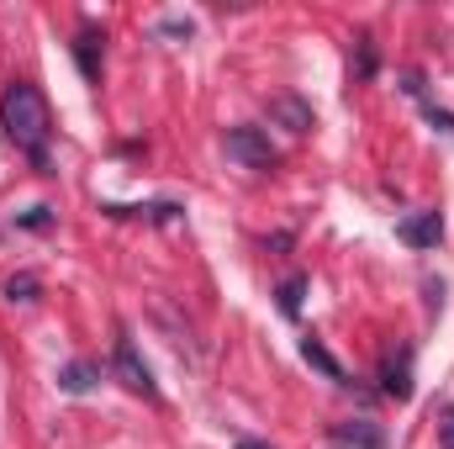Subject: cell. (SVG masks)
<instances>
[{"instance_id": "cell-1", "label": "cell", "mask_w": 454, "mask_h": 449, "mask_svg": "<svg viewBox=\"0 0 454 449\" xmlns=\"http://www.w3.org/2000/svg\"><path fill=\"white\" fill-rule=\"evenodd\" d=\"M0 127H5V138L32 159L37 175H53V159H48L53 112H48V96H43L32 80H11V85H5V96H0Z\"/></svg>"}, {"instance_id": "cell-3", "label": "cell", "mask_w": 454, "mask_h": 449, "mask_svg": "<svg viewBox=\"0 0 454 449\" xmlns=\"http://www.w3.org/2000/svg\"><path fill=\"white\" fill-rule=\"evenodd\" d=\"M112 375L132 391V397H143V402H159V381H153V370L143 365V354H137V343L127 334H116V349H112Z\"/></svg>"}, {"instance_id": "cell-2", "label": "cell", "mask_w": 454, "mask_h": 449, "mask_svg": "<svg viewBox=\"0 0 454 449\" xmlns=\"http://www.w3.org/2000/svg\"><path fill=\"white\" fill-rule=\"evenodd\" d=\"M223 148H227V159H232V164H243V169H254V175L280 169V148L270 143V132H264V127H227Z\"/></svg>"}, {"instance_id": "cell-8", "label": "cell", "mask_w": 454, "mask_h": 449, "mask_svg": "<svg viewBox=\"0 0 454 449\" xmlns=\"http://www.w3.org/2000/svg\"><path fill=\"white\" fill-rule=\"evenodd\" d=\"M333 445H343V449H386V434L375 429V423H339L333 429Z\"/></svg>"}, {"instance_id": "cell-7", "label": "cell", "mask_w": 454, "mask_h": 449, "mask_svg": "<svg viewBox=\"0 0 454 449\" xmlns=\"http://www.w3.org/2000/svg\"><path fill=\"white\" fill-rule=\"evenodd\" d=\"M96 381H101V365H96V359H74V365H64V370H59V386H64L69 397L96 391Z\"/></svg>"}, {"instance_id": "cell-11", "label": "cell", "mask_w": 454, "mask_h": 449, "mask_svg": "<svg viewBox=\"0 0 454 449\" xmlns=\"http://www.w3.org/2000/svg\"><path fill=\"white\" fill-rule=\"evenodd\" d=\"M301 359H307L312 370H323L328 381H343V365L328 354V343H323V338H301Z\"/></svg>"}, {"instance_id": "cell-10", "label": "cell", "mask_w": 454, "mask_h": 449, "mask_svg": "<svg viewBox=\"0 0 454 449\" xmlns=\"http://www.w3.org/2000/svg\"><path fill=\"white\" fill-rule=\"evenodd\" d=\"M106 217H148V223H180L175 201H153V207H101Z\"/></svg>"}, {"instance_id": "cell-16", "label": "cell", "mask_w": 454, "mask_h": 449, "mask_svg": "<svg viewBox=\"0 0 454 449\" xmlns=\"http://www.w3.org/2000/svg\"><path fill=\"white\" fill-rule=\"evenodd\" d=\"M439 449H454V402L444 407V423H439Z\"/></svg>"}, {"instance_id": "cell-5", "label": "cell", "mask_w": 454, "mask_h": 449, "mask_svg": "<svg viewBox=\"0 0 454 449\" xmlns=\"http://www.w3.org/2000/svg\"><path fill=\"white\" fill-rule=\"evenodd\" d=\"M380 386H386V397L412 402V349H402L396 359H386V365H380Z\"/></svg>"}, {"instance_id": "cell-14", "label": "cell", "mask_w": 454, "mask_h": 449, "mask_svg": "<svg viewBox=\"0 0 454 449\" xmlns=\"http://www.w3.org/2000/svg\"><path fill=\"white\" fill-rule=\"evenodd\" d=\"M370 75H375V43L359 37V69H354V80H370Z\"/></svg>"}, {"instance_id": "cell-12", "label": "cell", "mask_w": 454, "mask_h": 449, "mask_svg": "<svg viewBox=\"0 0 454 449\" xmlns=\"http://www.w3.org/2000/svg\"><path fill=\"white\" fill-rule=\"evenodd\" d=\"M301 291H307V275H291V280H286V286L275 291V296H280V312H286V318H296V312H301Z\"/></svg>"}, {"instance_id": "cell-6", "label": "cell", "mask_w": 454, "mask_h": 449, "mask_svg": "<svg viewBox=\"0 0 454 449\" xmlns=\"http://www.w3.org/2000/svg\"><path fill=\"white\" fill-rule=\"evenodd\" d=\"M270 116L286 122L291 132H312V127H317V116H312V106H307L301 96H275V101H270Z\"/></svg>"}, {"instance_id": "cell-17", "label": "cell", "mask_w": 454, "mask_h": 449, "mask_svg": "<svg viewBox=\"0 0 454 449\" xmlns=\"http://www.w3.org/2000/svg\"><path fill=\"white\" fill-rule=\"evenodd\" d=\"M238 449H270V445H259V439H238Z\"/></svg>"}, {"instance_id": "cell-4", "label": "cell", "mask_w": 454, "mask_h": 449, "mask_svg": "<svg viewBox=\"0 0 454 449\" xmlns=\"http://www.w3.org/2000/svg\"><path fill=\"white\" fill-rule=\"evenodd\" d=\"M396 238H402L407 248H439L444 217H439V212H407V217L396 223Z\"/></svg>"}, {"instance_id": "cell-13", "label": "cell", "mask_w": 454, "mask_h": 449, "mask_svg": "<svg viewBox=\"0 0 454 449\" xmlns=\"http://www.w3.org/2000/svg\"><path fill=\"white\" fill-rule=\"evenodd\" d=\"M37 291H43L37 275H11L5 280V302H37Z\"/></svg>"}, {"instance_id": "cell-9", "label": "cell", "mask_w": 454, "mask_h": 449, "mask_svg": "<svg viewBox=\"0 0 454 449\" xmlns=\"http://www.w3.org/2000/svg\"><path fill=\"white\" fill-rule=\"evenodd\" d=\"M74 59H80V75H85V80H101V32H96V27H85V32L74 37Z\"/></svg>"}, {"instance_id": "cell-15", "label": "cell", "mask_w": 454, "mask_h": 449, "mask_svg": "<svg viewBox=\"0 0 454 449\" xmlns=\"http://www.w3.org/2000/svg\"><path fill=\"white\" fill-rule=\"evenodd\" d=\"M16 227H32V232H43V227H53V212L48 207H32V212H21Z\"/></svg>"}]
</instances>
